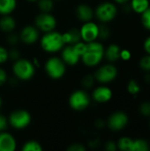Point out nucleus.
Wrapping results in <instances>:
<instances>
[{
    "label": "nucleus",
    "instance_id": "1",
    "mask_svg": "<svg viewBox=\"0 0 150 151\" xmlns=\"http://www.w3.org/2000/svg\"><path fill=\"white\" fill-rule=\"evenodd\" d=\"M103 45L96 41L88 42L84 53L81 55L80 59L87 66L92 67L97 65L104 56Z\"/></svg>",
    "mask_w": 150,
    "mask_h": 151
},
{
    "label": "nucleus",
    "instance_id": "2",
    "mask_svg": "<svg viewBox=\"0 0 150 151\" xmlns=\"http://www.w3.org/2000/svg\"><path fill=\"white\" fill-rule=\"evenodd\" d=\"M65 43L63 39L62 34L58 32L50 31L45 33L41 39V47L43 50L49 53H55L61 50L65 47Z\"/></svg>",
    "mask_w": 150,
    "mask_h": 151
},
{
    "label": "nucleus",
    "instance_id": "3",
    "mask_svg": "<svg viewBox=\"0 0 150 151\" xmlns=\"http://www.w3.org/2000/svg\"><path fill=\"white\" fill-rule=\"evenodd\" d=\"M12 72L14 75L21 81L30 80L35 73L34 65L27 59L19 58L15 60L12 66Z\"/></svg>",
    "mask_w": 150,
    "mask_h": 151
},
{
    "label": "nucleus",
    "instance_id": "4",
    "mask_svg": "<svg viewBox=\"0 0 150 151\" xmlns=\"http://www.w3.org/2000/svg\"><path fill=\"white\" fill-rule=\"evenodd\" d=\"M45 71L51 79H60L65 73V63L62 58L57 57L50 58L45 64Z\"/></svg>",
    "mask_w": 150,
    "mask_h": 151
},
{
    "label": "nucleus",
    "instance_id": "5",
    "mask_svg": "<svg viewBox=\"0 0 150 151\" xmlns=\"http://www.w3.org/2000/svg\"><path fill=\"white\" fill-rule=\"evenodd\" d=\"M117 13H118V9L116 5L111 2L102 3L96 7L95 12L96 18L103 23L113 20L116 18Z\"/></svg>",
    "mask_w": 150,
    "mask_h": 151
},
{
    "label": "nucleus",
    "instance_id": "6",
    "mask_svg": "<svg viewBox=\"0 0 150 151\" xmlns=\"http://www.w3.org/2000/svg\"><path fill=\"white\" fill-rule=\"evenodd\" d=\"M89 103V96L83 90H76L69 97V105L74 111H80L87 109Z\"/></svg>",
    "mask_w": 150,
    "mask_h": 151
},
{
    "label": "nucleus",
    "instance_id": "7",
    "mask_svg": "<svg viewBox=\"0 0 150 151\" xmlns=\"http://www.w3.org/2000/svg\"><path fill=\"white\" fill-rule=\"evenodd\" d=\"M35 27L43 33L53 31L57 26V19L50 12H42L34 19Z\"/></svg>",
    "mask_w": 150,
    "mask_h": 151
},
{
    "label": "nucleus",
    "instance_id": "8",
    "mask_svg": "<svg viewBox=\"0 0 150 151\" xmlns=\"http://www.w3.org/2000/svg\"><path fill=\"white\" fill-rule=\"evenodd\" d=\"M31 122V115L25 110H18L11 113L9 116L10 125L16 129H23Z\"/></svg>",
    "mask_w": 150,
    "mask_h": 151
},
{
    "label": "nucleus",
    "instance_id": "9",
    "mask_svg": "<svg viewBox=\"0 0 150 151\" xmlns=\"http://www.w3.org/2000/svg\"><path fill=\"white\" fill-rule=\"evenodd\" d=\"M118 70L113 65H104L97 69L95 73V79L101 83H110L116 79Z\"/></svg>",
    "mask_w": 150,
    "mask_h": 151
},
{
    "label": "nucleus",
    "instance_id": "10",
    "mask_svg": "<svg viewBox=\"0 0 150 151\" xmlns=\"http://www.w3.org/2000/svg\"><path fill=\"white\" fill-rule=\"evenodd\" d=\"M80 38L84 42H91L95 41L99 35V26L92 21L85 22L80 29Z\"/></svg>",
    "mask_w": 150,
    "mask_h": 151
},
{
    "label": "nucleus",
    "instance_id": "11",
    "mask_svg": "<svg viewBox=\"0 0 150 151\" xmlns=\"http://www.w3.org/2000/svg\"><path fill=\"white\" fill-rule=\"evenodd\" d=\"M128 116L123 111H117L111 115L108 119V127L111 130L118 132L125 128L128 124Z\"/></svg>",
    "mask_w": 150,
    "mask_h": 151
},
{
    "label": "nucleus",
    "instance_id": "12",
    "mask_svg": "<svg viewBox=\"0 0 150 151\" xmlns=\"http://www.w3.org/2000/svg\"><path fill=\"white\" fill-rule=\"evenodd\" d=\"M62 60L69 65H75L80 59V56L74 49L73 45H67L62 49Z\"/></svg>",
    "mask_w": 150,
    "mask_h": 151
},
{
    "label": "nucleus",
    "instance_id": "13",
    "mask_svg": "<svg viewBox=\"0 0 150 151\" xmlns=\"http://www.w3.org/2000/svg\"><path fill=\"white\" fill-rule=\"evenodd\" d=\"M19 38L26 44H33L39 38V30L34 26H26L20 32Z\"/></svg>",
    "mask_w": 150,
    "mask_h": 151
},
{
    "label": "nucleus",
    "instance_id": "14",
    "mask_svg": "<svg viewBox=\"0 0 150 151\" xmlns=\"http://www.w3.org/2000/svg\"><path fill=\"white\" fill-rule=\"evenodd\" d=\"M93 99L99 103V104H104L109 102L112 97V91L111 88L105 86H101L96 88L92 94Z\"/></svg>",
    "mask_w": 150,
    "mask_h": 151
},
{
    "label": "nucleus",
    "instance_id": "15",
    "mask_svg": "<svg viewBox=\"0 0 150 151\" xmlns=\"http://www.w3.org/2000/svg\"><path fill=\"white\" fill-rule=\"evenodd\" d=\"M16 149L14 137L5 132L0 133V151H13Z\"/></svg>",
    "mask_w": 150,
    "mask_h": 151
},
{
    "label": "nucleus",
    "instance_id": "16",
    "mask_svg": "<svg viewBox=\"0 0 150 151\" xmlns=\"http://www.w3.org/2000/svg\"><path fill=\"white\" fill-rule=\"evenodd\" d=\"M76 15L80 20L83 22H88V21H91V19H93L94 11L89 5L82 4L77 6Z\"/></svg>",
    "mask_w": 150,
    "mask_h": 151
},
{
    "label": "nucleus",
    "instance_id": "17",
    "mask_svg": "<svg viewBox=\"0 0 150 151\" xmlns=\"http://www.w3.org/2000/svg\"><path fill=\"white\" fill-rule=\"evenodd\" d=\"M62 35H63V39H64L65 43L68 44V45L75 44L81 40L80 30L76 29V28L70 29L69 31L65 32V34H62Z\"/></svg>",
    "mask_w": 150,
    "mask_h": 151
},
{
    "label": "nucleus",
    "instance_id": "18",
    "mask_svg": "<svg viewBox=\"0 0 150 151\" xmlns=\"http://www.w3.org/2000/svg\"><path fill=\"white\" fill-rule=\"evenodd\" d=\"M15 27H16V21L11 16H10V14L3 15V17L0 19V29L3 32L10 33L13 31Z\"/></svg>",
    "mask_w": 150,
    "mask_h": 151
},
{
    "label": "nucleus",
    "instance_id": "19",
    "mask_svg": "<svg viewBox=\"0 0 150 151\" xmlns=\"http://www.w3.org/2000/svg\"><path fill=\"white\" fill-rule=\"evenodd\" d=\"M120 48L117 44H111L106 50H104V56L110 62H116L120 58Z\"/></svg>",
    "mask_w": 150,
    "mask_h": 151
},
{
    "label": "nucleus",
    "instance_id": "20",
    "mask_svg": "<svg viewBox=\"0 0 150 151\" xmlns=\"http://www.w3.org/2000/svg\"><path fill=\"white\" fill-rule=\"evenodd\" d=\"M16 6V0H0V14L8 15L15 10Z\"/></svg>",
    "mask_w": 150,
    "mask_h": 151
},
{
    "label": "nucleus",
    "instance_id": "21",
    "mask_svg": "<svg viewBox=\"0 0 150 151\" xmlns=\"http://www.w3.org/2000/svg\"><path fill=\"white\" fill-rule=\"evenodd\" d=\"M132 9L136 12L141 14L144 11H146L149 7V0H132L131 3Z\"/></svg>",
    "mask_w": 150,
    "mask_h": 151
},
{
    "label": "nucleus",
    "instance_id": "22",
    "mask_svg": "<svg viewBox=\"0 0 150 151\" xmlns=\"http://www.w3.org/2000/svg\"><path fill=\"white\" fill-rule=\"evenodd\" d=\"M133 142V140L129 137H122L117 143L118 149L122 151H132Z\"/></svg>",
    "mask_w": 150,
    "mask_h": 151
},
{
    "label": "nucleus",
    "instance_id": "23",
    "mask_svg": "<svg viewBox=\"0 0 150 151\" xmlns=\"http://www.w3.org/2000/svg\"><path fill=\"white\" fill-rule=\"evenodd\" d=\"M150 146L145 140L138 139L133 140V146H132V151H149Z\"/></svg>",
    "mask_w": 150,
    "mask_h": 151
},
{
    "label": "nucleus",
    "instance_id": "24",
    "mask_svg": "<svg viewBox=\"0 0 150 151\" xmlns=\"http://www.w3.org/2000/svg\"><path fill=\"white\" fill-rule=\"evenodd\" d=\"M23 151H42V147L36 141H28L22 147Z\"/></svg>",
    "mask_w": 150,
    "mask_h": 151
},
{
    "label": "nucleus",
    "instance_id": "25",
    "mask_svg": "<svg viewBox=\"0 0 150 151\" xmlns=\"http://www.w3.org/2000/svg\"><path fill=\"white\" fill-rule=\"evenodd\" d=\"M38 6L42 12H50L53 9V0H38Z\"/></svg>",
    "mask_w": 150,
    "mask_h": 151
},
{
    "label": "nucleus",
    "instance_id": "26",
    "mask_svg": "<svg viewBox=\"0 0 150 151\" xmlns=\"http://www.w3.org/2000/svg\"><path fill=\"white\" fill-rule=\"evenodd\" d=\"M127 90L131 95L136 96L141 91V87L135 80H131L127 84Z\"/></svg>",
    "mask_w": 150,
    "mask_h": 151
},
{
    "label": "nucleus",
    "instance_id": "27",
    "mask_svg": "<svg viewBox=\"0 0 150 151\" xmlns=\"http://www.w3.org/2000/svg\"><path fill=\"white\" fill-rule=\"evenodd\" d=\"M141 23L144 27L150 30V6L141 13Z\"/></svg>",
    "mask_w": 150,
    "mask_h": 151
},
{
    "label": "nucleus",
    "instance_id": "28",
    "mask_svg": "<svg viewBox=\"0 0 150 151\" xmlns=\"http://www.w3.org/2000/svg\"><path fill=\"white\" fill-rule=\"evenodd\" d=\"M140 66L142 70L150 72V55L148 54L141 58L140 61Z\"/></svg>",
    "mask_w": 150,
    "mask_h": 151
},
{
    "label": "nucleus",
    "instance_id": "29",
    "mask_svg": "<svg viewBox=\"0 0 150 151\" xmlns=\"http://www.w3.org/2000/svg\"><path fill=\"white\" fill-rule=\"evenodd\" d=\"M140 112L144 117H150V102H144L141 104Z\"/></svg>",
    "mask_w": 150,
    "mask_h": 151
},
{
    "label": "nucleus",
    "instance_id": "30",
    "mask_svg": "<svg viewBox=\"0 0 150 151\" xmlns=\"http://www.w3.org/2000/svg\"><path fill=\"white\" fill-rule=\"evenodd\" d=\"M95 77L92 75H87L83 78L82 80V85L83 87L87 88H90L93 87L94 83H95Z\"/></svg>",
    "mask_w": 150,
    "mask_h": 151
},
{
    "label": "nucleus",
    "instance_id": "31",
    "mask_svg": "<svg viewBox=\"0 0 150 151\" xmlns=\"http://www.w3.org/2000/svg\"><path fill=\"white\" fill-rule=\"evenodd\" d=\"M110 35V29L108 27L102 25L99 27V35L98 37H100L101 39H107Z\"/></svg>",
    "mask_w": 150,
    "mask_h": 151
},
{
    "label": "nucleus",
    "instance_id": "32",
    "mask_svg": "<svg viewBox=\"0 0 150 151\" xmlns=\"http://www.w3.org/2000/svg\"><path fill=\"white\" fill-rule=\"evenodd\" d=\"M9 58V53L7 50L4 47L0 46V64L6 62Z\"/></svg>",
    "mask_w": 150,
    "mask_h": 151
},
{
    "label": "nucleus",
    "instance_id": "33",
    "mask_svg": "<svg viewBox=\"0 0 150 151\" xmlns=\"http://www.w3.org/2000/svg\"><path fill=\"white\" fill-rule=\"evenodd\" d=\"M105 149L108 151H115L118 150V146L114 142H108L105 145Z\"/></svg>",
    "mask_w": 150,
    "mask_h": 151
},
{
    "label": "nucleus",
    "instance_id": "34",
    "mask_svg": "<svg viewBox=\"0 0 150 151\" xmlns=\"http://www.w3.org/2000/svg\"><path fill=\"white\" fill-rule=\"evenodd\" d=\"M131 57H132V55L129 50H124L120 51V58H122L123 60H129L131 58Z\"/></svg>",
    "mask_w": 150,
    "mask_h": 151
},
{
    "label": "nucleus",
    "instance_id": "35",
    "mask_svg": "<svg viewBox=\"0 0 150 151\" xmlns=\"http://www.w3.org/2000/svg\"><path fill=\"white\" fill-rule=\"evenodd\" d=\"M7 127V119L4 116L0 114V132L4 131Z\"/></svg>",
    "mask_w": 150,
    "mask_h": 151
},
{
    "label": "nucleus",
    "instance_id": "36",
    "mask_svg": "<svg viewBox=\"0 0 150 151\" xmlns=\"http://www.w3.org/2000/svg\"><path fill=\"white\" fill-rule=\"evenodd\" d=\"M85 150H86L85 147H83L81 144H72L68 149V150L70 151H84Z\"/></svg>",
    "mask_w": 150,
    "mask_h": 151
},
{
    "label": "nucleus",
    "instance_id": "37",
    "mask_svg": "<svg viewBox=\"0 0 150 151\" xmlns=\"http://www.w3.org/2000/svg\"><path fill=\"white\" fill-rule=\"evenodd\" d=\"M7 80V74H6V72L0 68V86H2Z\"/></svg>",
    "mask_w": 150,
    "mask_h": 151
},
{
    "label": "nucleus",
    "instance_id": "38",
    "mask_svg": "<svg viewBox=\"0 0 150 151\" xmlns=\"http://www.w3.org/2000/svg\"><path fill=\"white\" fill-rule=\"evenodd\" d=\"M8 53H9V58H11L13 60H17L19 58V51L17 50H11Z\"/></svg>",
    "mask_w": 150,
    "mask_h": 151
},
{
    "label": "nucleus",
    "instance_id": "39",
    "mask_svg": "<svg viewBox=\"0 0 150 151\" xmlns=\"http://www.w3.org/2000/svg\"><path fill=\"white\" fill-rule=\"evenodd\" d=\"M144 50L148 54L150 55V36H149L144 42Z\"/></svg>",
    "mask_w": 150,
    "mask_h": 151
},
{
    "label": "nucleus",
    "instance_id": "40",
    "mask_svg": "<svg viewBox=\"0 0 150 151\" xmlns=\"http://www.w3.org/2000/svg\"><path fill=\"white\" fill-rule=\"evenodd\" d=\"M18 40H19V37H18L16 35H11L9 36V38H8V42H9L10 43H11V44L16 43V42H18Z\"/></svg>",
    "mask_w": 150,
    "mask_h": 151
},
{
    "label": "nucleus",
    "instance_id": "41",
    "mask_svg": "<svg viewBox=\"0 0 150 151\" xmlns=\"http://www.w3.org/2000/svg\"><path fill=\"white\" fill-rule=\"evenodd\" d=\"M116 3H118V4H126V3H127L129 0H114Z\"/></svg>",
    "mask_w": 150,
    "mask_h": 151
},
{
    "label": "nucleus",
    "instance_id": "42",
    "mask_svg": "<svg viewBox=\"0 0 150 151\" xmlns=\"http://www.w3.org/2000/svg\"><path fill=\"white\" fill-rule=\"evenodd\" d=\"M145 80L148 83H150V73H149L146 76H145Z\"/></svg>",
    "mask_w": 150,
    "mask_h": 151
},
{
    "label": "nucleus",
    "instance_id": "43",
    "mask_svg": "<svg viewBox=\"0 0 150 151\" xmlns=\"http://www.w3.org/2000/svg\"><path fill=\"white\" fill-rule=\"evenodd\" d=\"M27 1H30V2H35V1H38V0H27Z\"/></svg>",
    "mask_w": 150,
    "mask_h": 151
},
{
    "label": "nucleus",
    "instance_id": "44",
    "mask_svg": "<svg viewBox=\"0 0 150 151\" xmlns=\"http://www.w3.org/2000/svg\"><path fill=\"white\" fill-rule=\"evenodd\" d=\"M2 105V100H1V97H0V106Z\"/></svg>",
    "mask_w": 150,
    "mask_h": 151
},
{
    "label": "nucleus",
    "instance_id": "45",
    "mask_svg": "<svg viewBox=\"0 0 150 151\" xmlns=\"http://www.w3.org/2000/svg\"><path fill=\"white\" fill-rule=\"evenodd\" d=\"M149 126H150V122H149Z\"/></svg>",
    "mask_w": 150,
    "mask_h": 151
},
{
    "label": "nucleus",
    "instance_id": "46",
    "mask_svg": "<svg viewBox=\"0 0 150 151\" xmlns=\"http://www.w3.org/2000/svg\"><path fill=\"white\" fill-rule=\"evenodd\" d=\"M149 146H150V145H149Z\"/></svg>",
    "mask_w": 150,
    "mask_h": 151
}]
</instances>
